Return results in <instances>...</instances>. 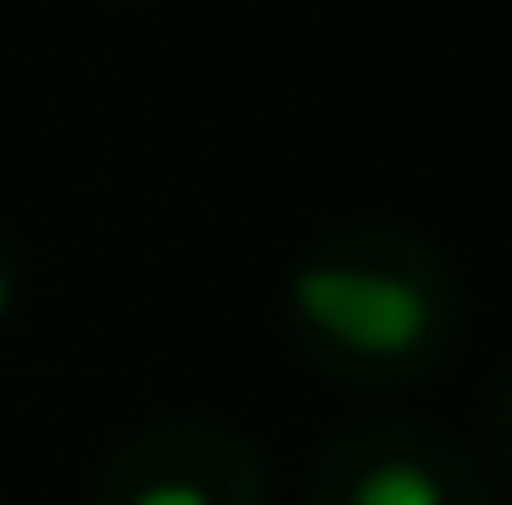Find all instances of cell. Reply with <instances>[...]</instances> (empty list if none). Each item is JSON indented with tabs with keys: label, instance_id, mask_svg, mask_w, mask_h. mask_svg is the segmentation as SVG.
<instances>
[{
	"label": "cell",
	"instance_id": "1",
	"mask_svg": "<svg viewBox=\"0 0 512 505\" xmlns=\"http://www.w3.org/2000/svg\"><path fill=\"white\" fill-rule=\"evenodd\" d=\"M305 319H319L333 339L360 353H409L429 326V305L395 277H360V270H305L298 277Z\"/></svg>",
	"mask_w": 512,
	"mask_h": 505
},
{
	"label": "cell",
	"instance_id": "2",
	"mask_svg": "<svg viewBox=\"0 0 512 505\" xmlns=\"http://www.w3.org/2000/svg\"><path fill=\"white\" fill-rule=\"evenodd\" d=\"M353 505H443V492L429 485V471H416V464H381L374 478H360Z\"/></svg>",
	"mask_w": 512,
	"mask_h": 505
},
{
	"label": "cell",
	"instance_id": "3",
	"mask_svg": "<svg viewBox=\"0 0 512 505\" xmlns=\"http://www.w3.org/2000/svg\"><path fill=\"white\" fill-rule=\"evenodd\" d=\"M132 505H215V499L194 492V485H153V492H139Z\"/></svg>",
	"mask_w": 512,
	"mask_h": 505
},
{
	"label": "cell",
	"instance_id": "4",
	"mask_svg": "<svg viewBox=\"0 0 512 505\" xmlns=\"http://www.w3.org/2000/svg\"><path fill=\"white\" fill-rule=\"evenodd\" d=\"M0 312H7V277H0Z\"/></svg>",
	"mask_w": 512,
	"mask_h": 505
}]
</instances>
